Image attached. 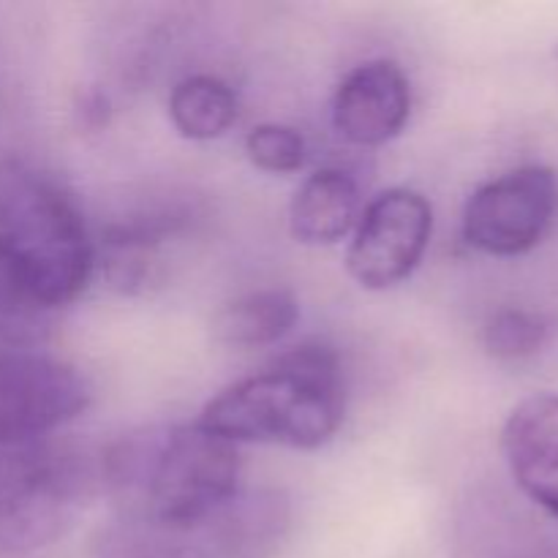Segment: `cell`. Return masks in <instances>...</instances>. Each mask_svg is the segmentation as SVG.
Returning <instances> with one entry per match:
<instances>
[{"instance_id": "obj_5", "label": "cell", "mask_w": 558, "mask_h": 558, "mask_svg": "<svg viewBox=\"0 0 558 558\" xmlns=\"http://www.w3.org/2000/svg\"><path fill=\"white\" fill-rule=\"evenodd\" d=\"M104 490L101 456L38 441L0 456V558L25 556L63 537Z\"/></svg>"}, {"instance_id": "obj_13", "label": "cell", "mask_w": 558, "mask_h": 558, "mask_svg": "<svg viewBox=\"0 0 558 558\" xmlns=\"http://www.w3.org/2000/svg\"><path fill=\"white\" fill-rule=\"evenodd\" d=\"M169 118L185 140H218L238 120V96L218 76H185L169 96Z\"/></svg>"}, {"instance_id": "obj_9", "label": "cell", "mask_w": 558, "mask_h": 558, "mask_svg": "<svg viewBox=\"0 0 558 558\" xmlns=\"http://www.w3.org/2000/svg\"><path fill=\"white\" fill-rule=\"evenodd\" d=\"M412 112L409 80L392 60H368L347 74L332 101V123L352 145L396 140Z\"/></svg>"}, {"instance_id": "obj_3", "label": "cell", "mask_w": 558, "mask_h": 558, "mask_svg": "<svg viewBox=\"0 0 558 558\" xmlns=\"http://www.w3.org/2000/svg\"><path fill=\"white\" fill-rule=\"evenodd\" d=\"M0 254L52 311L74 303L96 270L80 207L49 174L0 163Z\"/></svg>"}, {"instance_id": "obj_6", "label": "cell", "mask_w": 558, "mask_h": 558, "mask_svg": "<svg viewBox=\"0 0 558 558\" xmlns=\"http://www.w3.org/2000/svg\"><path fill=\"white\" fill-rule=\"evenodd\" d=\"M90 407V385L47 354L0 352V456L47 441Z\"/></svg>"}, {"instance_id": "obj_2", "label": "cell", "mask_w": 558, "mask_h": 558, "mask_svg": "<svg viewBox=\"0 0 558 558\" xmlns=\"http://www.w3.org/2000/svg\"><path fill=\"white\" fill-rule=\"evenodd\" d=\"M101 483L114 515L174 521L216 510L240 494L238 445L194 425L120 439L101 452Z\"/></svg>"}, {"instance_id": "obj_10", "label": "cell", "mask_w": 558, "mask_h": 558, "mask_svg": "<svg viewBox=\"0 0 558 558\" xmlns=\"http://www.w3.org/2000/svg\"><path fill=\"white\" fill-rule=\"evenodd\" d=\"M507 469L526 499L558 518V396L537 392L518 403L501 428Z\"/></svg>"}, {"instance_id": "obj_8", "label": "cell", "mask_w": 558, "mask_h": 558, "mask_svg": "<svg viewBox=\"0 0 558 558\" xmlns=\"http://www.w3.org/2000/svg\"><path fill=\"white\" fill-rule=\"evenodd\" d=\"M434 210L417 191L390 189L376 196L354 227L347 270L363 289L398 287L428 251Z\"/></svg>"}, {"instance_id": "obj_15", "label": "cell", "mask_w": 558, "mask_h": 558, "mask_svg": "<svg viewBox=\"0 0 558 558\" xmlns=\"http://www.w3.org/2000/svg\"><path fill=\"white\" fill-rule=\"evenodd\" d=\"M245 153L251 163L272 174H289L303 169L305 163V140L300 131L289 125L265 123L256 125L245 136Z\"/></svg>"}, {"instance_id": "obj_4", "label": "cell", "mask_w": 558, "mask_h": 558, "mask_svg": "<svg viewBox=\"0 0 558 558\" xmlns=\"http://www.w3.org/2000/svg\"><path fill=\"white\" fill-rule=\"evenodd\" d=\"M292 529V505L276 488L234 494L216 510L174 521L114 515L93 534L96 558H276Z\"/></svg>"}, {"instance_id": "obj_14", "label": "cell", "mask_w": 558, "mask_h": 558, "mask_svg": "<svg viewBox=\"0 0 558 558\" xmlns=\"http://www.w3.org/2000/svg\"><path fill=\"white\" fill-rule=\"evenodd\" d=\"M545 341H548V325L534 311L501 308L485 322L483 347L496 360L534 357Z\"/></svg>"}, {"instance_id": "obj_1", "label": "cell", "mask_w": 558, "mask_h": 558, "mask_svg": "<svg viewBox=\"0 0 558 558\" xmlns=\"http://www.w3.org/2000/svg\"><path fill=\"white\" fill-rule=\"evenodd\" d=\"M347 412V381L338 354L303 343L256 374L223 387L199 425L234 441L316 450L338 434Z\"/></svg>"}, {"instance_id": "obj_16", "label": "cell", "mask_w": 558, "mask_h": 558, "mask_svg": "<svg viewBox=\"0 0 558 558\" xmlns=\"http://www.w3.org/2000/svg\"><path fill=\"white\" fill-rule=\"evenodd\" d=\"M505 558H558V554H518V556H505Z\"/></svg>"}, {"instance_id": "obj_7", "label": "cell", "mask_w": 558, "mask_h": 558, "mask_svg": "<svg viewBox=\"0 0 558 558\" xmlns=\"http://www.w3.org/2000/svg\"><path fill=\"white\" fill-rule=\"evenodd\" d=\"M558 213V178L548 167H521L480 185L463 210V240L488 256L537 248Z\"/></svg>"}, {"instance_id": "obj_11", "label": "cell", "mask_w": 558, "mask_h": 558, "mask_svg": "<svg viewBox=\"0 0 558 558\" xmlns=\"http://www.w3.org/2000/svg\"><path fill=\"white\" fill-rule=\"evenodd\" d=\"M360 221V189L347 172L322 169L311 174L289 207L292 234L300 243L332 245Z\"/></svg>"}, {"instance_id": "obj_17", "label": "cell", "mask_w": 558, "mask_h": 558, "mask_svg": "<svg viewBox=\"0 0 558 558\" xmlns=\"http://www.w3.org/2000/svg\"><path fill=\"white\" fill-rule=\"evenodd\" d=\"M554 58H556V63H558V44L554 47Z\"/></svg>"}, {"instance_id": "obj_12", "label": "cell", "mask_w": 558, "mask_h": 558, "mask_svg": "<svg viewBox=\"0 0 558 558\" xmlns=\"http://www.w3.org/2000/svg\"><path fill=\"white\" fill-rule=\"evenodd\" d=\"M300 319V303L287 289H259L232 300L213 316L216 341L238 349L270 347L292 332Z\"/></svg>"}]
</instances>
